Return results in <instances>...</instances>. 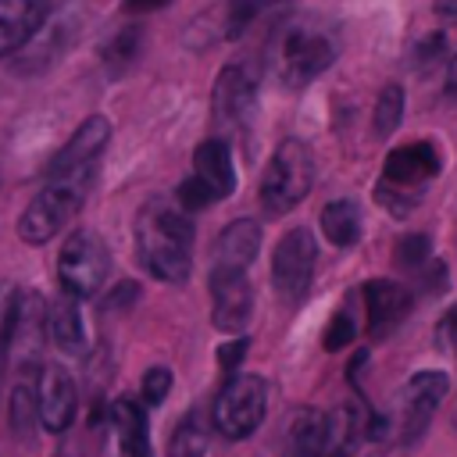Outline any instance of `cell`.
<instances>
[{
    "instance_id": "2e32d148",
    "label": "cell",
    "mask_w": 457,
    "mask_h": 457,
    "mask_svg": "<svg viewBox=\"0 0 457 457\" xmlns=\"http://www.w3.org/2000/svg\"><path fill=\"white\" fill-rule=\"evenodd\" d=\"M261 250V225L253 218L228 221L214 243V271H246Z\"/></svg>"
},
{
    "instance_id": "277c9868",
    "label": "cell",
    "mask_w": 457,
    "mask_h": 457,
    "mask_svg": "<svg viewBox=\"0 0 457 457\" xmlns=\"http://www.w3.org/2000/svg\"><path fill=\"white\" fill-rule=\"evenodd\" d=\"M314 186V154L303 139H282L261 175V207L271 218L289 214Z\"/></svg>"
},
{
    "instance_id": "7402d4cb",
    "label": "cell",
    "mask_w": 457,
    "mask_h": 457,
    "mask_svg": "<svg viewBox=\"0 0 457 457\" xmlns=\"http://www.w3.org/2000/svg\"><path fill=\"white\" fill-rule=\"evenodd\" d=\"M321 232L332 246H353L361 239V207L346 196L321 207Z\"/></svg>"
},
{
    "instance_id": "9a60e30c",
    "label": "cell",
    "mask_w": 457,
    "mask_h": 457,
    "mask_svg": "<svg viewBox=\"0 0 457 457\" xmlns=\"http://www.w3.org/2000/svg\"><path fill=\"white\" fill-rule=\"evenodd\" d=\"M439 175V154L432 143H407L389 150L386 164H382V179L407 186V189H421L428 179Z\"/></svg>"
},
{
    "instance_id": "7a4b0ae2",
    "label": "cell",
    "mask_w": 457,
    "mask_h": 457,
    "mask_svg": "<svg viewBox=\"0 0 457 457\" xmlns=\"http://www.w3.org/2000/svg\"><path fill=\"white\" fill-rule=\"evenodd\" d=\"M336 54H339L336 32L311 14L282 21L268 43V64L275 79L289 89H303L311 79H318L336 61Z\"/></svg>"
},
{
    "instance_id": "7c38bea8",
    "label": "cell",
    "mask_w": 457,
    "mask_h": 457,
    "mask_svg": "<svg viewBox=\"0 0 457 457\" xmlns=\"http://www.w3.org/2000/svg\"><path fill=\"white\" fill-rule=\"evenodd\" d=\"M107 139H111V125L104 114H89L75 132L71 139L57 150V157L50 161L46 175H64V171H75V168H89V164H100L104 150H107Z\"/></svg>"
},
{
    "instance_id": "f1b7e54d",
    "label": "cell",
    "mask_w": 457,
    "mask_h": 457,
    "mask_svg": "<svg viewBox=\"0 0 457 457\" xmlns=\"http://www.w3.org/2000/svg\"><path fill=\"white\" fill-rule=\"evenodd\" d=\"M275 4H282V0H228V7H225V29H228V36H239L253 18H261Z\"/></svg>"
},
{
    "instance_id": "52a82bcc",
    "label": "cell",
    "mask_w": 457,
    "mask_h": 457,
    "mask_svg": "<svg viewBox=\"0 0 457 457\" xmlns=\"http://www.w3.org/2000/svg\"><path fill=\"white\" fill-rule=\"evenodd\" d=\"M314 261H318V246L311 228H289L271 253V286L286 303H300L311 289L314 278Z\"/></svg>"
},
{
    "instance_id": "cb8c5ba5",
    "label": "cell",
    "mask_w": 457,
    "mask_h": 457,
    "mask_svg": "<svg viewBox=\"0 0 457 457\" xmlns=\"http://www.w3.org/2000/svg\"><path fill=\"white\" fill-rule=\"evenodd\" d=\"M36 375L39 368H25L21 378L11 389V428L18 436H32V428H39V411H36Z\"/></svg>"
},
{
    "instance_id": "484cf974",
    "label": "cell",
    "mask_w": 457,
    "mask_h": 457,
    "mask_svg": "<svg viewBox=\"0 0 457 457\" xmlns=\"http://www.w3.org/2000/svg\"><path fill=\"white\" fill-rule=\"evenodd\" d=\"M139 39H143V32H139L136 25H129V29H121V32L107 43V50H104V64H107L111 75L125 71V68L136 61V54H139Z\"/></svg>"
},
{
    "instance_id": "e575fe53",
    "label": "cell",
    "mask_w": 457,
    "mask_h": 457,
    "mask_svg": "<svg viewBox=\"0 0 457 457\" xmlns=\"http://www.w3.org/2000/svg\"><path fill=\"white\" fill-rule=\"evenodd\" d=\"M439 339L446 343V350L457 357V303L446 311V318L439 321Z\"/></svg>"
},
{
    "instance_id": "5b68a950",
    "label": "cell",
    "mask_w": 457,
    "mask_h": 457,
    "mask_svg": "<svg viewBox=\"0 0 457 457\" xmlns=\"http://www.w3.org/2000/svg\"><path fill=\"white\" fill-rule=\"evenodd\" d=\"M111 275V250L107 243L93 232V228H75L61 253H57V278H61V289L64 296L71 300H89L104 289Z\"/></svg>"
},
{
    "instance_id": "d6a6232c",
    "label": "cell",
    "mask_w": 457,
    "mask_h": 457,
    "mask_svg": "<svg viewBox=\"0 0 457 457\" xmlns=\"http://www.w3.org/2000/svg\"><path fill=\"white\" fill-rule=\"evenodd\" d=\"M168 393H171V371L164 364L146 368V375H143V403L146 407H157V403L168 400Z\"/></svg>"
},
{
    "instance_id": "e0dca14e",
    "label": "cell",
    "mask_w": 457,
    "mask_h": 457,
    "mask_svg": "<svg viewBox=\"0 0 457 457\" xmlns=\"http://www.w3.org/2000/svg\"><path fill=\"white\" fill-rule=\"evenodd\" d=\"M193 175L218 196H232L236 189V168H232V150L225 139H204L196 150H193Z\"/></svg>"
},
{
    "instance_id": "8d00e7d4",
    "label": "cell",
    "mask_w": 457,
    "mask_h": 457,
    "mask_svg": "<svg viewBox=\"0 0 457 457\" xmlns=\"http://www.w3.org/2000/svg\"><path fill=\"white\" fill-rule=\"evenodd\" d=\"M171 0H125V11H136V14H146V11H157V7H168Z\"/></svg>"
},
{
    "instance_id": "ffe728a7",
    "label": "cell",
    "mask_w": 457,
    "mask_h": 457,
    "mask_svg": "<svg viewBox=\"0 0 457 457\" xmlns=\"http://www.w3.org/2000/svg\"><path fill=\"white\" fill-rule=\"evenodd\" d=\"M50 339L57 343L61 353L68 357H82L89 350V328H86V314L79 307V300L71 296H61L54 307H50Z\"/></svg>"
},
{
    "instance_id": "ac0fdd59",
    "label": "cell",
    "mask_w": 457,
    "mask_h": 457,
    "mask_svg": "<svg viewBox=\"0 0 457 457\" xmlns=\"http://www.w3.org/2000/svg\"><path fill=\"white\" fill-rule=\"evenodd\" d=\"M111 425L121 443V457H154L150 450V418L146 407L132 396H118L111 403Z\"/></svg>"
},
{
    "instance_id": "30bf717a",
    "label": "cell",
    "mask_w": 457,
    "mask_h": 457,
    "mask_svg": "<svg viewBox=\"0 0 457 457\" xmlns=\"http://www.w3.org/2000/svg\"><path fill=\"white\" fill-rule=\"evenodd\" d=\"M75 407H79V393H75V378L68 368L61 364H39L36 375V411H39V428L61 436L71 428L75 421Z\"/></svg>"
},
{
    "instance_id": "4fadbf2b",
    "label": "cell",
    "mask_w": 457,
    "mask_h": 457,
    "mask_svg": "<svg viewBox=\"0 0 457 457\" xmlns=\"http://www.w3.org/2000/svg\"><path fill=\"white\" fill-rule=\"evenodd\" d=\"M50 18V0H0V57L29 46Z\"/></svg>"
},
{
    "instance_id": "5bb4252c",
    "label": "cell",
    "mask_w": 457,
    "mask_h": 457,
    "mask_svg": "<svg viewBox=\"0 0 457 457\" xmlns=\"http://www.w3.org/2000/svg\"><path fill=\"white\" fill-rule=\"evenodd\" d=\"M364 311H368V332L371 336H389L411 311V293L400 282L389 278H371L361 289Z\"/></svg>"
},
{
    "instance_id": "4dcf8cb0",
    "label": "cell",
    "mask_w": 457,
    "mask_h": 457,
    "mask_svg": "<svg viewBox=\"0 0 457 457\" xmlns=\"http://www.w3.org/2000/svg\"><path fill=\"white\" fill-rule=\"evenodd\" d=\"M175 200H179V207L189 214V211H204V207H211V204H218V196L196 179V175H186L179 186H175Z\"/></svg>"
},
{
    "instance_id": "74e56055",
    "label": "cell",
    "mask_w": 457,
    "mask_h": 457,
    "mask_svg": "<svg viewBox=\"0 0 457 457\" xmlns=\"http://www.w3.org/2000/svg\"><path fill=\"white\" fill-rule=\"evenodd\" d=\"M436 14L450 25H457V0H436Z\"/></svg>"
},
{
    "instance_id": "ba28073f",
    "label": "cell",
    "mask_w": 457,
    "mask_h": 457,
    "mask_svg": "<svg viewBox=\"0 0 457 457\" xmlns=\"http://www.w3.org/2000/svg\"><path fill=\"white\" fill-rule=\"evenodd\" d=\"M211 111H214V121L221 129H246L257 114V79L250 68H239V64H228L218 71L214 79V93H211Z\"/></svg>"
},
{
    "instance_id": "83f0119b",
    "label": "cell",
    "mask_w": 457,
    "mask_h": 457,
    "mask_svg": "<svg viewBox=\"0 0 457 457\" xmlns=\"http://www.w3.org/2000/svg\"><path fill=\"white\" fill-rule=\"evenodd\" d=\"M418 196H421V189H407V186H396L386 179H378V186H375V200L396 218H407L418 207Z\"/></svg>"
},
{
    "instance_id": "f546056e",
    "label": "cell",
    "mask_w": 457,
    "mask_h": 457,
    "mask_svg": "<svg viewBox=\"0 0 457 457\" xmlns=\"http://www.w3.org/2000/svg\"><path fill=\"white\" fill-rule=\"evenodd\" d=\"M353 339H357V318H353L350 307H339V311L332 314L325 336H321V346H325L328 353H336V350H343V346L353 343Z\"/></svg>"
},
{
    "instance_id": "d4e9b609",
    "label": "cell",
    "mask_w": 457,
    "mask_h": 457,
    "mask_svg": "<svg viewBox=\"0 0 457 457\" xmlns=\"http://www.w3.org/2000/svg\"><path fill=\"white\" fill-rule=\"evenodd\" d=\"M400 118H403V89H400L396 82H389V86L378 93V100H375V114H371L375 136H378V139L393 136L396 125H400Z\"/></svg>"
},
{
    "instance_id": "603a6c76",
    "label": "cell",
    "mask_w": 457,
    "mask_h": 457,
    "mask_svg": "<svg viewBox=\"0 0 457 457\" xmlns=\"http://www.w3.org/2000/svg\"><path fill=\"white\" fill-rule=\"evenodd\" d=\"M211 428L214 425L204 411H189L168 439V457H204L207 443H211Z\"/></svg>"
},
{
    "instance_id": "3957f363",
    "label": "cell",
    "mask_w": 457,
    "mask_h": 457,
    "mask_svg": "<svg viewBox=\"0 0 457 457\" xmlns=\"http://www.w3.org/2000/svg\"><path fill=\"white\" fill-rule=\"evenodd\" d=\"M96 179H100V164L75 168V171H64V175H46V186L29 200V207L18 218L21 243L43 246L61 228H68V221L86 207L89 193L96 189Z\"/></svg>"
},
{
    "instance_id": "4316f807",
    "label": "cell",
    "mask_w": 457,
    "mask_h": 457,
    "mask_svg": "<svg viewBox=\"0 0 457 457\" xmlns=\"http://www.w3.org/2000/svg\"><path fill=\"white\" fill-rule=\"evenodd\" d=\"M18 303H21V293H18L11 282H4V286H0V382H4V364H7V353H11V336H14Z\"/></svg>"
},
{
    "instance_id": "d590c367",
    "label": "cell",
    "mask_w": 457,
    "mask_h": 457,
    "mask_svg": "<svg viewBox=\"0 0 457 457\" xmlns=\"http://www.w3.org/2000/svg\"><path fill=\"white\" fill-rule=\"evenodd\" d=\"M443 46H446V39H443V36H432V39H425V43H421L418 57H421V61L428 64V61H436V57L443 54Z\"/></svg>"
},
{
    "instance_id": "9c48e42d",
    "label": "cell",
    "mask_w": 457,
    "mask_h": 457,
    "mask_svg": "<svg viewBox=\"0 0 457 457\" xmlns=\"http://www.w3.org/2000/svg\"><path fill=\"white\" fill-rule=\"evenodd\" d=\"M446 389H450V378H446V371H436V368H425V371L407 378V386L400 393V403H396L400 439L403 443H411V439H418L425 432V425L439 411Z\"/></svg>"
},
{
    "instance_id": "836d02e7",
    "label": "cell",
    "mask_w": 457,
    "mask_h": 457,
    "mask_svg": "<svg viewBox=\"0 0 457 457\" xmlns=\"http://www.w3.org/2000/svg\"><path fill=\"white\" fill-rule=\"evenodd\" d=\"M243 357H246V336H243V339H232V343H225V346L218 350V364H221L225 371H236V368L243 364Z\"/></svg>"
},
{
    "instance_id": "8fae6325",
    "label": "cell",
    "mask_w": 457,
    "mask_h": 457,
    "mask_svg": "<svg viewBox=\"0 0 457 457\" xmlns=\"http://www.w3.org/2000/svg\"><path fill=\"white\" fill-rule=\"evenodd\" d=\"M253 314V286L246 271L211 268V321L221 332H243Z\"/></svg>"
},
{
    "instance_id": "6da1fadb",
    "label": "cell",
    "mask_w": 457,
    "mask_h": 457,
    "mask_svg": "<svg viewBox=\"0 0 457 457\" xmlns=\"http://www.w3.org/2000/svg\"><path fill=\"white\" fill-rule=\"evenodd\" d=\"M136 250L161 282H186L193 268V221L171 200H146L136 214Z\"/></svg>"
},
{
    "instance_id": "d6986e66",
    "label": "cell",
    "mask_w": 457,
    "mask_h": 457,
    "mask_svg": "<svg viewBox=\"0 0 457 457\" xmlns=\"http://www.w3.org/2000/svg\"><path fill=\"white\" fill-rule=\"evenodd\" d=\"M371 414H364L353 403H339L336 411L325 414V457H350L361 439L368 436Z\"/></svg>"
},
{
    "instance_id": "8992f818",
    "label": "cell",
    "mask_w": 457,
    "mask_h": 457,
    "mask_svg": "<svg viewBox=\"0 0 457 457\" xmlns=\"http://www.w3.org/2000/svg\"><path fill=\"white\" fill-rule=\"evenodd\" d=\"M264 411H268V382L261 375H236L218 389L211 425L225 439H246L264 421Z\"/></svg>"
},
{
    "instance_id": "44dd1931",
    "label": "cell",
    "mask_w": 457,
    "mask_h": 457,
    "mask_svg": "<svg viewBox=\"0 0 457 457\" xmlns=\"http://www.w3.org/2000/svg\"><path fill=\"white\" fill-rule=\"evenodd\" d=\"M286 457H325V414L314 407L296 411L289 436H286Z\"/></svg>"
},
{
    "instance_id": "1f68e13d",
    "label": "cell",
    "mask_w": 457,
    "mask_h": 457,
    "mask_svg": "<svg viewBox=\"0 0 457 457\" xmlns=\"http://www.w3.org/2000/svg\"><path fill=\"white\" fill-rule=\"evenodd\" d=\"M432 257V239L425 232H411L396 243V264L400 268H421Z\"/></svg>"
},
{
    "instance_id": "f35d334b",
    "label": "cell",
    "mask_w": 457,
    "mask_h": 457,
    "mask_svg": "<svg viewBox=\"0 0 457 457\" xmlns=\"http://www.w3.org/2000/svg\"><path fill=\"white\" fill-rule=\"evenodd\" d=\"M446 93L457 96V54H453L450 64H446Z\"/></svg>"
}]
</instances>
